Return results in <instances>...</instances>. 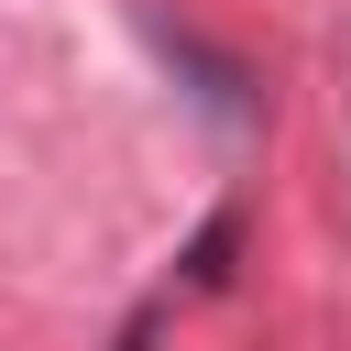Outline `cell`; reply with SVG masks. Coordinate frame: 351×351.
<instances>
[{"mask_svg": "<svg viewBox=\"0 0 351 351\" xmlns=\"http://www.w3.org/2000/svg\"><path fill=\"white\" fill-rule=\"evenodd\" d=\"M121 351H154V307H143V318H132V329H121Z\"/></svg>", "mask_w": 351, "mask_h": 351, "instance_id": "obj_1", "label": "cell"}]
</instances>
